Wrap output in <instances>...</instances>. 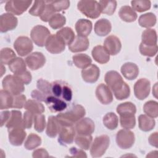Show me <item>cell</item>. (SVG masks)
Masks as SVG:
<instances>
[{"label":"cell","instance_id":"1","mask_svg":"<svg viewBox=\"0 0 158 158\" xmlns=\"http://www.w3.org/2000/svg\"><path fill=\"white\" fill-rule=\"evenodd\" d=\"M104 80L117 99L123 100L130 96V89L129 86L123 80L122 76L117 71L107 72L105 75Z\"/></svg>","mask_w":158,"mask_h":158},{"label":"cell","instance_id":"2","mask_svg":"<svg viewBox=\"0 0 158 158\" xmlns=\"http://www.w3.org/2000/svg\"><path fill=\"white\" fill-rule=\"evenodd\" d=\"M85 114V109L82 106L75 104L69 110L58 114L56 117L62 125L73 126L74 123L83 118Z\"/></svg>","mask_w":158,"mask_h":158},{"label":"cell","instance_id":"3","mask_svg":"<svg viewBox=\"0 0 158 158\" xmlns=\"http://www.w3.org/2000/svg\"><path fill=\"white\" fill-rule=\"evenodd\" d=\"M78 9L87 17L97 19L101 13L99 2L96 1H80L77 4Z\"/></svg>","mask_w":158,"mask_h":158},{"label":"cell","instance_id":"4","mask_svg":"<svg viewBox=\"0 0 158 158\" xmlns=\"http://www.w3.org/2000/svg\"><path fill=\"white\" fill-rule=\"evenodd\" d=\"M2 84L3 89L13 96L20 94L25 90L24 84L15 75H7L2 80Z\"/></svg>","mask_w":158,"mask_h":158},{"label":"cell","instance_id":"5","mask_svg":"<svg viewBox=\"0 0 158 158\" xmlns=\"http://www.w3.org/2000/svg\"><path fill=\"white\" fill-rule=\"evenodd\" d=\"M110 144V138L106 135L96 136L91 143L90 153L93 157H101L106 152Z\"/></svg>","mask_w":158,"mask_h":158},{"label":"cell","instance_id":"6","mask_svg":"<svg viewBox=\"0 0 158 158\" xmlns=\"http://www.w3.org/2000/svg\"><path fill=\"white\" fill-rule=\"evenodd\" d=\"M50 35L51 33L48 28L40 25L35 26L30 32L31 39L36 45L40 47L45 46L46 41Z\"/></svg>","mask_w":158,"mask_h":158},{"label":"cell","instance_id":"7","mask_svg":"<svg viewBox=\"0 0 158 158\" xmlns=\"http://www.w3.org/2000/svg\"><path fill=\"white\" fill-rule=\"evenodd\" d=\"M135 135L129 130H119L116 135V143L119 148L127 149L131 148L135 143Z\"/></svg>","mask_w":158,"mask_h":158},{"label":"cell","instance_id":"8","mask_svg":"<svg viewBox=\"0 0 158 158\" xmlns=\"http://www.w3.org/2000/svg\"><path fill=\"white\" fill-rule=\"evenodd\" d=\"M31 2V1H9L6 3L5 10L12 15H20L27 10Z\"/></svg>","mask_w":158,"mask_h":158},{"label":"cell","instance_id":"9","mask_svg":"<svg viewBox=\"0 0 158 158\" xmlns=\"http://www.w3.org/2000/svg\"><path fill=\"white\" fill-rule=\"evenodd\" d=\"M14 48L19 56H25L32 51L33 45L31 40L29 38L21 36L18 37L14 41Z\"/></svg>","mask_w":158,"mask_h":158},{"label":"cell","instance_id":"10","mask_svg":"<svg viewBox=\"0 0 158 158\" xmlns=\"http://www.w3.org/2000/svg\"><path fill=\"white\" fill-rule=\"evenodd\" d=\"M151 83L146 78L139 79L134 85V93L136 98L139 100L146 99L150 93Z\"/></svg>","mask_w":158,"mask_h":158},{"label":"cell","instance_id":"11","mask_svg":"<svg viewBox=\"0 0 158 158\" xmlns=\"http://www.w3.org/2000/svg\"><path fill=\"white\" fill-rule=\"evenodd\" d=\"M75 130L78 135H91L94 131V123L88 117L82 118L75 125Z\"/></svg>","mask_w":158,"mask_h":158},{"label":"cell","instance_id":"12","mask_svg":"<svg viewBox=\"0 0 158 158\" xmlns=\"http://www.w3.org/2000/svg\"><path fill=\"white\" fill-rule=\"evenodd\" d=\"M75 130L73 126L62 125L58 133V141L62 145L72 144L75 136Z\"/></svg>","mask_w":158,"mask_h":158},{"label":"cell","instance_id":"13","mask_svg":"<svg viewBox=\"0 0 158 158\" xmlns=\"http://www.w3.org/2000/svg\"><path fill=\"white\" fill-rule=\"evenodd\" d=\"M45 47L48 52L52 54H59L64 51L65 44L56 35L52 34L48 38Z\"/></svg>","mask_w":158,"mask_h":158},{"label":"cell","instance_id":"14","mask_svg":"<svg viewBox=\"0 0 158 158\" xmlns=\"http://www.w3.org/2000/svg\"><path fill=\"white\" fill-rule=\"evenodd\" d=\"M25 62L31 70H38L44 66L46 62V58L43 53L35 52L26 57Z\"/></svg>","mask_w":158,"mask_h":158},{"label":"cell","instance_id":"15","mask_svg":"<svg viewBox=\"0 0 158 158\" xmlns=\"http://www.w3.org/2000/svg\"><path fill=\"white\" fill-rule=\"evenodd\" d=\"M18 20L16 17L9 13L2 14L0 17V30L5 33L16 28Z\"/></svg>","mask_w":158,"mask_h":158},{"label":"cell","instance_id":"16","mask_svg":"<svg viewBox=\"0 0 158 158\" xmlns=\"http://www.w3.org/2000/svg\"><path fill=\"white\" fill-rule=\"evenodd\" d=\"M96 96L98 101L104 105L109 104L113 101V95L110 89L104 83H101L97 86Z\"/></svg>","mask_w":158,"mask_h":158},{"label":"cell","instance_id":"17","mask_svg":"<svg viewBox=\"0 0 158 158\" xmlns=\"http://www.w3.org/2000/svg\"><path fill=\"white\" fill-rule=\"evenodd\" d=\"M44 102L48 106L49 109L52 112H62L67 107V104L64 100L53 95L48 96Z\"/></svg>","mask_w":158,"mask_h":158},{"label":"cell","instance_id":"18","mask_svg":"<svg viewBox=\"0 0 158 158\" xmlns=\"http://www.w3.org/2000/svg\"><path fill=\"white\" fill-rule=\"evenodd\" d=\"M104 48L110 55L114 56L120 51L122 44L118 38L114 35H110L105 39Z\"/></svg>","mask_w":158,"mask_h":158},{"label":"cell","instance_id":"19","mask_svg":"<svg viewBox=\"0 0 158 158\" xmlns=\"http://www.w3.org/2000/svg\"><path fill=\"white\" fill-rule=\"evenodd\" d=\"M100 75V70L95 64H91L88 67L81 70L83 80L87 82L93 83L96 82Z\"/></svg>","mask_w":158,"mask_h":158},{"label":"cell","instance_id":"20","mask_svg":"<svg viewBox=\"0 0 158 158\" xmlns=\"http://www.w3.org/2000/svg\"><path fill=\"white\" fill-rule=\"evenodd\" d=\"M9 141L14 146H19L22 144L27 133L23 128H14L8 130Z\"/></svg>","mask_w":158,"mask_h":158},{"label":"cell","instance_id":"21","mask_svg":"<svg viewBox=\"0 0 158 158\" xmlns=\"http://www.w3.org/2000/svg\"><path fill=\"white\" fill-rule=\"evenodd\" d=\"M89 46V42L87 37L77 35L73 42L69 46V49L72 52H78L86 51Z\"/></svg>","mask_w":158,"mask_h":158},{"label":"cell","instance_id":"22","mask_svg":"<svg viewBox=\"0 0 158 158\" xmlns=\"http://www.w3.org/2000/svg\"><path fill=\"white\" fill-rule=\"evenodd\" d=\"M91 54L94 60L101 64L108 62L110 59V54L104 46L101 45L94 47L91 51Z\"/></svg>","mask_w":158,"mask_h":158},{"label":"cell","instance_id":"23","mask_svg":"<svg viewBox=\"0 0 158 158\" xmlns=\"http://www.w3.org/2000/svg\"><path fill=\"white\" fill-rule=\"evenodd\" d=\"M121 73L123 77L129 80H132L138 75L139 69L136 64L133 62H126L121 67Z\"/></svg>","mask_w":158,"mask_h":158},{"label":"cell","instance_id":"24","mask_svg":"<svg viewBox=\"0 0 158 158\" xmlns=\"http://www.w3.org/2000/svg\"><path fill=\"white\" fill-rule=\"evenodd\" d=\"M8 130L14 128H23L22 112L19 110H13L10 112V118L6 124Z\"/></svg>","mask_w":158,"mask_h":158},{"label":"cell","instance_id":"25","mask_svg":"<svg viewBox=\"0 0 158 158\" xmlns=\"http://www.w3.org/2000/svg\"><path fill=\"white\" fill-rule=\"evenodd\" d=\"M92 28L91 22L87 19H79L75 23V30L78 35L87 37L90 34Z\"/></svg>","mask_w":158,"mask_h":158},{"label":"cell","instance_id":"26","mask_svg":"<svg viewBox=\"0 0 158 158\" xmlns=\"http://www.w3.org/2000/svg\"><path fill=\"white\" fill-rule=\"evenodd\" d=\"M112 25L110 22L106 19L98 20L94 25V32L99 36L107 35L111 31Z\"/></svg>","mask_w":158,"mask_h":158},{"label":"cell","instance_id":"27","mask_svg":"<svg viewBox=\"0 0 158 158\" xmlns=\"http://www.w3.org/2000/svg\"><path fill=\"white\" fill-rule=\"evenodd\" d=\"M62 125L59 122L56 116H50L48 118L46 133L51 138H54L58 135Z\"/></svg>","mask_w":158,"mask_h":158},{"label":"cell","instance_id":"28","mask_svg":"<svg viewBox=\"0 0 158 158\" xmlns=\"http://www.w3.org/2000/svg\"><path fill=\"white\" fill-rule=\"evenodd\" d=\"M120 18L126 22H132L136 20L138 16L136 12L129 6H122L118 12Z\"/></svg>","mask_w":158,"mask_h":158},{"label":"cell","instance_id":"29","mask_svg":"<svg viewBox=\"0 0 158 158\" xmlns=\"http://www.w3.org/2000/svg\"><path fill=\"white\" fill-rule=\"evenodd\" d=\"M56 35L65 44L69 46L73 42L75 38L73 30L68 27L61 28L56 33Z\"/></svg>","mask_w":158,"mask_h":158},{"label":"cell","instance_id":"30","mask_svg":"<svg viewBox=\"0 0 158 158\" xmlns=\"http://www.w3.org/2000/svg\"><path fill=\"white\" fill-rule=\"evenodd\" d=\"M156 124L154 119L147 115L141 114L138 117V126L141 130L149 131L153 129Z\"/></svg>","mask_w":158,"mask_h":158},{"label":"cell","instance_id":"31","mask_svg":"<svg viewBox=\"0 0 158 158\" xmlns=\"http://www.w3.org/2000/svg\"><path fill=\"white\" fill-rule=\"evenodd\" d=\"M142 43L149 45V46H154L157 44V33L155 30L152 28H148L145 30L141 35Z\"/></svg>","mask_w":158,"mask_h":158},{"label":"cell","instance_id":"32","mask_svg":"<svg viewBox=\"0 0 158 158\" xmlns=\"http://www.w3.org/2000/svg\"><path fill=\"white\" fill-rule=\"evenodd\" d=\"M72 60L77 67L82 69L88 67L92 62L91 57L85 54H75L72 57Z\"/></svg>","mask_w":158,"mask_h":158},{"label":"cell","instance_id":"33","mask_svg":"<svg viewBox=\"0 0 158 158\" xmlns=\"http://www.w3.org/2000/svg\"><path fill=\"white\" fill-rule=\"evenodd\" d=\"M24 108L34 114H43L44 112V106L40 101L35 99L27 100L25 104Z\"/></svg>","mask_w":158,"mask_h":158},{"label":"cell","instance_id":"34","mask_svg":"<svg viewBox=\"0 0 158 158\" xmlns=\"http://www.w3.org/2000/svg\"><path fill=\"white\" fill-rule=\"evenodd\" d=\"M138 23L141 27L149 28L156 25V16L154 14L151 12L144 14L139 16Z\"/></svg>","mask_w":158,"mask_h":158},{"label":"cell","instance_id":"35","mask_svg":"<svg viewBox=\"0 0 158 158\" xmlns=\"http://www.w3.org/2000/svg\"><path fill=\"white\" fill-rule=\"evenodd\" d=\"M10 70L14 75L19 74L26 71V62L21 57H16L9 65Z\"/></svg>","mask_w":158,"mask_h":158},{"label":"cell","instance_id":"36","mask_svg":"<svg viewBox=\"0 0 158 158\" xmlns=\"http://www.w3.org/2000/svg\"><path fill=\"white\" fill-rule=\"evenodd\" d=\"M0 109H7L12 107L14 96L8 91L3 89L1 90L0 92Z\"/></svg>","mask_w":158,"mask_h":158},{"label":"cell","instance_id":"37","mask_svg":"<svg viewBox=\"0 0 158 158\" xmlns=\"http://www.w3.org/2000/svg\"><path fill=\"white\" fill-rule=\"evenodd\" d=\"M101 13L107 14L109 15H112L117 7V1L112 0H102L99 1Z\"/></svg>","mask_w":158,"mask_h":158},{"label":"cell","instance_id":"38","mask_svg":"<svg viewBox=\"0 0 158 158\" xmlns=\"http://www.w3.org/2000/svg\"><path fill=\"white\" fill-rule=\"evenodd\" d=\"M102 122L107 128L109 130H115L118 127V117L114 112L107 113L103 117Z\"/></svg>","mask_w":158,"mask_h":158},{"label":"cell","instance_id":"39","mask_svg":"<svg viewBox=\"0 0 158 158\" xmlns=\"http://www.w3.org/2000/svg\"><path fill=\"white\" fill-rule=\"evenodd\" d=\"M116 110L120 115L128 114L135 115L136 112L135 105L131 102H125L120 104L117 106Z\"/></svg>","mask_w":158,"mask_h":158},{"label":"cell","instance_id":"40","mask_svg":"<svg viewBox=\"0 0 158 158\" xmlns=\"http://www.w3.org/2000/svg\"><path fill=\"white\" fill-rule=\"evenodd\" d=\"M15 58L16 55L12 49L5 48L1 50L0 60L1 64L9 65Z\"/></svg>","mask_w":158,"mask_h":158},{"label":"cell","instance_id":"41","mask_svg":"<svg viewBox=\"0 0 158 158\" xmlns=\"http://www.w3.org/2000/svg\"><path fill=\"white\" fill-rule=\"evenodd\" d=\"M143 110L144 113L150 117L156 118L158 116V103L155 101H147L144 106Z\"/></svg>","mask_w":158,"mask_h":158},{"label":"cell","instance_id":"42","mask_svg":"<svg viewBox=\"0 0 158 158\" xmlns=\"http://www.w3.org/2000/svg\"><path fill=\"white\" fill-rule=\"evenodd\" d=\"M41 144V138L35 133H30L24 143V147L28 150H32Z\"/></svg>","mask_w":158,"mask_h":158},{"label":"cell","instance_id":"43","mask_svg":"<svg viewBox=\"0 0 158 158\" xmlns=\"http://www.w3.org/2000/svg\"><path fill=\"white\" fill-rule=\"evenodd\" d=\"M93 141V138L91 135H78L75 138V142L80 148L88 150L90 148Z\"/></svg>","mask_w":158,"mask_h":158},{"label":"cell","instance_id":"44","mask_svg":"<svg viewBox=\"0 0 158 158\" xmlns=\"http://www.w3.org/2000/svg\"><path fill=\"white\" fill-rule=\"evenodd\" d=\"M120 122L123 128L126 130L132 129L136 125L135 116L133 114L120 115Z\"/></svg>","mask_w":158,"mask_h":158},{"label":"cell","instance_id":"45","mask_svg":"<svg viewBox=\"0 0 158 158\" xmlns=\"http://www.w3.org/2000/svg\"><path fill=\"white\" fill-rule=\"evenodd\" d=\"M66 22V19L61 14H55L49 20V26L53 29H59L62 27Z\"/></svg>","mask_w":158,"mask_h":158},{"label":"cell","instance_id":"46","mask_svg":"<svg viewBox=\"0 0 158 158\" xmlns=\"http://www.w3.org/2000/svg\"><path fill=\"white\" fill-rule=\"evenodd\" d=\"M132 9L138 12H143L148 10L151 7V1L147 0L132 1L131 2Z\"/></svg>","mask_w":158,"mask_h":158},{"label":"cell","instance_id":"47","mask_svg":"<svg viewBox=\"0 0 158 158\" xmlns=\"http://www.w3.org/2000/svg\"><path fill=\"white\" fill-rule=\"evenodd\" d=\"M34 128L38 132H42L44 131L46 127L45 116L42 114H34L33 117Z\"/></svg>","mask_w":158,"mask_h":158},{"label":"cell","instance_id":"48","mask_svg":"<svg viewBox=\"0 0 158 158\" xmlns=\"http://www.w3.org/2000/svg\"><path fill=\"white\" fill-rule=\"evenodd\" d=\"M45 6L46 2L44 1H35L29 10V14L33 16L40 17L44 9Z\"/></svg>","mask_w":158,"mask_h":158},{"label":"cell","instance_id":"49","mask_svg":"<svg viewBox=\"0 0 158 158\" xmlns=\"http://www.w3.org/2000/svg\"><path fill=\"white\" fill-rule=\"evenodd\" d=\"M157 49L158 48L157 44L154 46H149L141 43L139 45L140 53L142 55L148 57H153L155 56L157 52Z\"/></svg>","mask_w":158,"mask_h":158},{"label":"cell","instance_id":"50","mask_svg":"<svg viewBox=\"0 0 158 158\" xmlns=\"http://www.w3.org/2000/svg\"><path fill=\"white\" fill-rule=\"evenodd\" d=\"M36 84L38 89L44 94L46 96L51 95V83L41 78L37 81Z\"/></svg>","mask_w":158,"mask_h":158},{"label":"cell","instance_id":"51","mask_svg":"<svg viewBox=\"0 0 158 158\" xmlns=\"http://www.w3.org/2000/svg\"><path fill=\"white\" fill-rule=\"evenodd\" d=\"M49 4L52 6L54 12H59L66 10L70 6V1H49Z\"/></svg>","mask_w":158,"mask_h":158},{"label":"cell","instance_id":"52","mask_svg":"<svg viewBox=\"0 0 158 158\" xmlns=\"http://www.w3.org/2000/svg\"><path fill=\"white\" fill-rule=\"evenodd\" d=\"M45 2H46V6H45L44 9L40 17L41 20L43 22H49L51 17L54 14H55V12L52 9V6H51V4H49V1H45Z\"/></svg>","mask_w":158,"mask_h":158},{"label":"cell","instance_id":"53","mask_svg":"<svg viewBox=\"0 0 158 158\" xmlns=\"http://www.w3.org/2000/svg\"><path fill=\"white\" fill-rule=\"evenodd\" d=\"M64 83H62L60 81H54L51 83V95H53L57 98H62L63 88ZM64 100V99H63Z\"/></svg>","mask_w":158,"mask_h":158},{"label":"cell","instance_id":"54","mask_svg":"<svg viewBox=\"0 0 158 158\" xmlns=\"http://www.w3.org/2000/svg\"><path fill=\"white\" fill-rule=\"evenodd\" d=\"M26 102V96L23 94L14 96V101L12 107L15 109H22L24 107Z\"/></svg>","mask_w":158,"mask_h":158},{"label":"cell","instance_id":"55","mask_svg":"<svg viewBox=\"0 0 158 158\" xmlns=\"http://www.w3.org/2000/svg\"><path fill=\"white\" fill-rule=\"evenodd\" d=\"M34 114L30 112V111L27 110L24 114L23 117V123L24 128H30L32 126L33 122Z\"/></svg>","mask_w":158,"mask_h":158},{"label":"cell","instance_id":"56","mask_svg":"<svg viewBox=\"0 0 158 158\" xmlns=\"http://www.w3.org/2000/svg\"><path fill=\"white\" fill-rule=\"evenodd\" d=\"M16 77H17L24 85H28L29 84L32 79V77L31 73L26 70L22 73L14 75Z\"/></svg>","mask_w":158,"mask_h":158},{"label":"cell","instance_id":"57","mask_svg":"<svg viewBox=\"0 0 158 158\" xmlns=\"http://www.w3.org/2000/svg\"><path fill=\"white\" fill-rule=\"evenodd\" d=\"M62 98L65 101H70L72 100V89L66 84L64 85Z\"/></svg>","mask_w":158,"mask_h":158},{"label":"cell","instance_id":"58","mask_svg":"<svg viewBox=\"0 0 158 158\" xmlns=\"http://www.w3.org/2000/svg\"><path fill=\"white\" fill-rule=\"evenodd\" d=\"M70 154H71L69 157H86V153L81 149H78L77 148L73 147L69 150Z\"/></svg>","mask_w":158,"mask_h":158},{"label":"cell","instance_id":"59","mask_svg":"<svg viewBox=\"0 0 158 158\" xmlns=\"http://www.w3.org/2000/svg\"><path fill=\"white\" fill-rule=\"evenodd\" d=\"M31 96L35 100H37L38 101H44V102L47 97L44 94H43L42 92H41L38 89L33 90L31 93Z\"/></svg>","mask_w":158,"mask_h":158},{"label":"cell","instance_id":"60","mask_svg":"<svg viewBox=\"0 0 158 158\" xmlns=\"http://www.w3.org/2000/svg\"><path fill=\"white\" fill-rule=\"evenodd\" d=\"M33 157L39 158V157H48L49 154L47 151L43 148H40L36 149L33 151L32 154Z\"/></svg>","mask_w":158,"mask_h":158},{"label":"cell","instance_id":"61","mask_svg":"<svg viewBox=\"0 0 158 158\" xmlns=\"http://www.w3.org/2000/svg\"><path fill=\"white\" fill-rule=\"evenodd\" d=\"M10 116V112L8 110L3 111L1 113V127L7 123Z\"/></svg>","mask_w":158,"mask_h":158},{"label":"cell","instance_id":"62","mask_svg":"<svg viewBox=\"0 0 158 158\" xmlns=\"http://www.w3.org/2000/svg\"><path fill=\"white\" fill-rule=\"evenodd\" d=\"M158 135H157V132H154L153 133H152L149 138H148V141L149 143H150L151 145L157 148L158 146Z\"/></svg>","mask_w":158,"mask_h":158},{"label":"cell","instance_id":"63","mask_svg":"<svg viewBox=\"0 0 158 158\" xmlns=\"http://www.w3.org/2000/svg\"><path fill=\"white\" fill-rule=\"evenodd\" d=\"M157 83H156V85H154V86L153 87V90H152V93H153V94L154 95V96L156 97V98H157Z\"/></svg>","mask_w":158,"mask_h":158},{"label":"cell","instance_id":"64","mask_svg":"<svg viewBox=\"0 0 158 158\" xmlns=\"http://www.w3.org/2000/svg\"><path fill=\"white\" fill-rule=\"evenodd\" d=\"M1 77H2L3 75H4V73L6 72V68L4 67V65H3V64H1Z\"/></svg>","mask_w":158,"mask_h":158}]
</instances>
